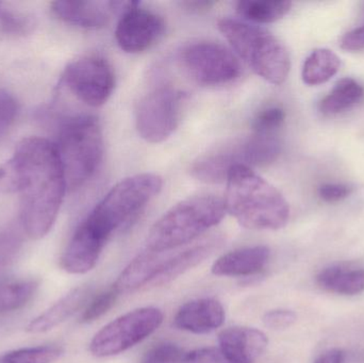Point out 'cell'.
Segmentation results:
<instances>
[{"label":"cell","instance_id":"1","mask_svg":"<svg viewBox=\"0 0 364 363\" xmlns=\"http://www.w3.org/2000/svg\"><path fill=\"white\" fill-rule=\"evenodd\" d=\"M19 168L21 220L29 238H44L55 224L68 185L55 143L27 138L13 155Z\"/></svg>","mask_w":364,"mask_h":363},{"label":"cell","instance_id":"2","mask_svg":"<svg viewBox=\"0 0 364 363\" xmlns=\"http://www.w3.org/2000/svg\"><path fill=\"white\" fill-rule=\"evenodd\" d=\"M225 207L240 225L252 230H277L290 217L284 196L247 166H235L226 181Z\"/></svg>","mask_w":364,"mask_h":363},{"label":"cell","instance_id":"3","mask_svg":"<svg viewBox=\"0 0 364 363\" xmlns=\"http://www.w3.org/2000/svg\"><path fill=\"white\" fill-rule=\"evenodd\" d=\"M224 200L211 194L191 196L173 206L151 227L147 249L168 253L218 225L226 215Z\"/></svg>","mask_w":364,"mask_h":363},{"label":"cell","instance_id":"4","mask_svg":"<svg viewBox=\"0 0 364 363\" xmlns=\"http://www.w3.org/2000/svg\"><path fill=\"white\" fill-rule=\"evenodd\" d=\"M68 189L85 185L97 172L104 155V136L93 115L77 114L63 119L55 143Z\"/></svg>","mask_w":364,"mask_h":363},{"label":"cell","instance_id":"5","mask_svg":"<svg viewBox=\"0 0 364 363\" xmlns=\"http://www.w3.org/2000/svg\"><path fill=\"white\" fill-rule=\"evenodd\" d=\"M218 29L235 51V55L258 76L275 85L287 80L291 70L290 55L274 34L235 18L220 19Z\"/></svg>","mask_w":364,"mask_h":363},{"label":"cell","instance_id":"6","mask_svg":"<svg viewBox=\"0 0 364 363\" xmlns=\"http://www.w3.org/2000/svg\"><path fill=\"white\" fill-rule=\"evenodd\" d=\"M162 185L161 177L151 173L128 177L115 185L83 222L108 242L160 193Z\"/></svg>","mask_w":364,"mask_h":363},{"label":"cell","instance_id":"7","mask_svg":"<svg viewBox=\"0 0 364 363\" xmlns=\"http://www.w3.org/2000/svg\"><path fill=\"white\" fill-rule=\"evenodd\" d=\"M280 153L278 136L252 134L199 157L191 166V175L205 183H225L235 166H267L275 162Z\"/></svg>","mask_w":364,"mask_h":363},{"label":"cell","instance_id":"8","mask_svg":"<svg viewBox=\"0 0 364 363\" xmlns=\"http://www.w3.org/2000/svg\"><path fill=\"white\" fill-rule=\"evenodd\" d=\"M164 313L155 307L129 311L107 324L92 339L90 352L98 358L119 355L153 335L164 322Z\"/></svg>","mask_w":364,"mask_h":363},{"label":"cell","instance_id":"9","mask_svg":"<svg viewBox=\"0 0 364 363\" xmlns=\"http://www.w3.org/2000/svg\"><path fill=\"white\" fill-rule=\"evenodd\" d=\"M184 95L172 85H160L147 92L136 108V127L143 140L161 143L181 123Z\"/></svg>","mask_w":364,"mask_h":363},{"label":"cell","instance_id":"10","mask_svg":"<svg viewBox=\"0 0 364 363\" xmlns=\"http://www.w3.org/2000/svg\"><path fill=\"white\" fill-rule=\"evenodd\" d=\"M184 72L199 85H223L239 78V58L220 43L196 40L186 45L179 53Z\"/></svg>","mask_w":364,"mask_h":363},{"label":"cell","instance_id":"11","mask_svg":"<svg viewBox=\"0 0 364 363\" xmlns=\"http://www.w3.org/2000/svg\"><path fill=\"white\" fill-rule=\"evenodd\" d=\"M64 87L83 104L97 108L108 102L115 87V72L106 58L87 55L66 66Z\"/></svg>","mask_w":364,"mask_h":363},{"label":"cell","instance_id":"12","mask_svg":"<svg viewBox=\"0 0 364 363\" xmlns=\"http://www.w3.org/2000/svg\"><path fill=\"white\" fill-rule=\"evenodd\" d=\"M166 32L164 17L149 9L134 4L119 16L115 30V40L122 50L140 53L151 48L161 40Z\"/></svg>","mask_w":364,"mask_h":363},{"label":"cell","instance_id":"13","mask_svg":"<svg viewBox=\"0 0 364 363\" xmlns=\"http://www.w3.org/2000/svg\"><path fill=\"white\" fill-rule=\"evenodd\" d=\"M134 4V1L122 0H60L51 2V12L70 25L85 29H100L106 27L115 15L121 16Z\"/></svg>","mask_w":364,"mask_h":363},{"label":"cell","instance_id":"14","mask_svg":"<svg viewBox=\"0 0 364 363\" xmlns=\"http://www.w3.org/2000/svg\"><path fill=\"white\" fill-rule=\"evenodd\" d=\"M106 244V240L82 222L62 255L61 268L74 275L90 272L97 264Z\"/></svg>","mask_w":364,"mask_h":363},{"label":"cell","instance_id":"15","mask_svg":"<svg viewBox=\"0 0 364 363\" xmlns=\"http://www.w3.org/2000/svg\"><path fill=\"white\" fill-rule=\"evenodd\" d=\"M218 345L227 363H252L264 353L269 339L256 328L235 326L220 332Z\"/></svg>","mask_w":364,"mask_h":363},{"label":"cell","instance_id":"16","mask_svg":"<svg viewBox=\"0 0 364 363\" xmlns=\"http://www.w3.org/2000/svg\"><path fill=\"white\" fill-rule=\"evenodd\" d=\"M224 321V307L218 300L198 298L179 308L174 318V325L184 332L203 335L218 330Z\"/></svg>","mask_w":364,"mask_h":363},{"label":"cell","instance_id":"17","mask_svg":"<svg viewBox=\"0 0 364 363\" xmlns=\"http://www.w3.org/2000/svg\"><path fill=\"white\" fill-rule=\"evenodd\" d=\"M271 251L263 245L243 247L220 256L211 268L212 274L223 277H247L264 270Z\"/></svg>","mask_w":364,"mask_h":363},{"label":"cell","instance_id":"18","mask_svg":"<svg viewBox=\"0 0 364 363\" xmlns=\"http://www.w3.org/2000/svg\"><path fill=\"white\" fill-rule=\"evenodd\" d=\"M92 298V288L89 286H81L68 292L61 300H58L45 313L34 318L28 324V332L31 334H43L49 332L60 324L70 319L75 313H78Z\"/></svg>","mask_w":364,"mask_h":363},{"label":"cell","instance_id":"19","mask_svg":"<svg viewBox=\"0 0 364 363\" xmlns=\"http://www.w3.org/2000/svg\"><path fill=\"white\" fill-rule=\"evenodd\" d=\"M162 254L147 249L132 260L113 285L119 296L151 285L166 260Z\"/></svg>","mask_w":364,"mask_h":363},{"label":"cell","instance_id":"20","mask_svg":"<svg viewBox=\"0 0 364 363\" xmlns=\"http://www.w3.org/2000/svg\"><path fill=\"white\" fill-rule=\"evenodd\" d=\"M218 245V241L216 239L205 241V242L193 245L190 249L181 251L172 257L166 258L159 273L151 281V285L154 287H159V286L172 283L181 275L205 261V259L213 253Z\"/></svg>","mask_w":364,"mask_h":363},{"label":"cell","instance_id":"21","mask_svg":"<svg viewBox=\"0 0 364 363\" xmlns=\"http://www.w3.org/2000/svg\"><path fill=\"white\" fill-rule=\"evenodd\" d=\"M316 283L324 291L339 296H354L364 291V268L333 266L316 276Z\"/></svg>","mask_w":364,"mask_h":363},{"label":"cell","instance_id":"22","mask_svg":"<svg viewBox=\"0 0 364 363\" xmlns=\"http://www.w3.org/2000/svg\"><path fill=\"white\" fill-rule=\"evenodd\" d=\"M364 100V87L353 78H343L336 83L331 92L318 104L325 117H333L358 106Z\"/></svg>","mask_w":364,"mask_h":363},{"label":"cell","instance_id":"23","mask_svg":"<svg viewBox=\"0 0 364 363\" xmlns=\"http://www.w3.org/2000/svg\"><path fill=\"white\" fill-rule=\"evenodd\" d=\"M341 66V60L331 49L316 48L304 62L301 78L307 85H320L331 80Z\"/></svg>","mask_w":364,"mask_h":363},{"label":"cell","instance_id":"24","mask_svg":"<svg viewBox=\"0 0 364 363\" xmlns=\"http://www.w3.org/2000/svg\"><path fill=\"white\" fill-rule=\"evenodd\" d=\"M292 2L282 0H243L237 4V11L245 21L255 23H271L288 14Z\"/></svg>","mask_w":364,"mask_h":363},{"label":"cell","instance_id":"25","mask_svg":"<svg viewBox=\"0 0 364 363\" xmlns=\"http://www.w3.org/2000/svg\"><path fill=\"white\" fill-rule=\"evenodd\" d=\"M36 279L13 281L0 286V313H12L25 307L38 290Z\"/></svg>","mask_w":364,"mask_h":363},{"label":"cell","instance_id":"26","mask_svg":"<svg viewBox=\"0 0 364 363\" xmlns=\"http://www.w3.org/2000/svg\"><path fill=\"white\" fill-rule=\"evenodd\" d=\"M63 354L58 345L26 347L0 355V363H53Z\"/></svg>","mask_w":364,"mask_h":363},{"label":"cell","instance_id":"27","mask_svg":"<svg viewBox=\"0 0 364 363\" xmlns=\"http://www.w3.org/2000/svg\"><path fill=\"white\" fill-rule=\"evenodd\" d=\"M286 121V112L277 104H271L261 109L252 121V134L278 136V132L284 127Z\"/></svg>","mask_w":364,"mask_h":363},{"label":"cell","instance_id":"28","mask_svg":"<svg viewBox=\"0 0 364 363\" xmlns=\"http://www.w3.org/2000/svg\"><path fill=\"white\" fill-rule=\"evenodd\" d=\"M119 293L114 287L109 288L105 291L96 294L94 298L90 300L81 315V323H93L96 320L106 315L117 303Z\"/></svg>","mask_w":364,"mask_h":363},{"label":"cell","instance_id":"29","mask_svg":"<svg viewBox=\"0 0 364 363\" xmlns=\"http://www.w3.org/2000/svg\"><path fill=\"white\" fill-rule=\"evenodd\" d=\"M31 17L18 11L0 8V32L9 36H23L33 29Z\"/></svg>","mask_w":364,"mask_h":363},{"label":"cell","instance_id":"30","mask_svg":"<svg viewBox=\"0 0 364 363\" xmlns=\"http://www.w3.org/2000/svg\"><path fill=\"white\" fill-rule=\"evenodd\" d=\"M186 353L174 343H160L149 350L142 363H183Z\"/></svg>","mask_w":364,"mask_h":363},{"label":"cell","instance_id":"31","mask_svg":"<svg viewBox=\"0 0 364 363\" xmlns=\"http://www.w3.org/2000/svg\"><path fill=\"white\" fill-rule=\"evenodd\" d=\"M19 104L16 98L6 90H0V138L8 132L16 121Z\"/></svg>","mask_w":364,"mask_h":363},{"label":"cell","instance_id":"32","mask_svg":"<svg viewBox=\"0 0 364 363\" xmlns=\"http://www.w3.org/2000/svg\"><path fill=\"white\" fill-rule=\"evenodd\" d=\"M21 174L14 158L0 166V193H18Z\"/></svg>","mask_w":364,"mask_h":363},{"label":"cell","instance_id":"33","mask_svg":"<svg viewBox=\"0 0 364 363\" xmlns=\"http://www.w3.org/2000/svg\"><path fill=\"white\" fill-rule=\"evenodd\" d=\"M296 313L289 309H274L265 313L263 323L274 330H286L296 321Z\"/></svg>","mask_w":364,"mask_h":363},{"label":"cell","instance_id":"34","mask_svg":"<svg viewBox=\"0 0 364 363\" xmlns=\"http://www.w3.org/2000/svg\"><path fill=\"white\" fill-rule=\"evenodd\" d=\"M352 192V188L343 183H324L318 188V196L325 202H338L346 200Z\"/></svg>","mask_w":364,"mask_h":363},{"label":"cell","instance_id":"35","mask_svg":"<svg viewBox=\"0 0 364 363\" xmlns=\"http://www.w3.org/2000/svg\"><path fill=\"white\" fill-rule=\"evenodd\" d=\"M183 363H227L220 350L214 347H203L186 353Z\"/></svg>","mask_w":364,"mask_h":363},{"label":"cell","instance_id":"36","mask_svg":"<svg viewBox=\"0 0 364 363\" xmlns=\"http://www.w3.org/2000/svg\"><path fill=\"white\" fill-rule=\"evenodd\" d=\"M340 45L346 51L364 50V21L363 25L346 32L342 36Z\"/></svg>","mask_w":364,"mask_h":363},{"label":"cell","instance_id":"37","mask_svg":"<svg viewBox=\"0 0 364 363\" xmlns=\"http://www.w3.org/2000/svg\"><path fill=\"white\" fill-rule=\"evenodd\" d=\"M344 354L340 350L333 349L325 352L314 363H343Z\"/></svg>","mask_w":364,"mask_h":363},{"label":"cell","instance_id":"38","mask_svg":"<svg viewBox=\"0 0 364 363\" xmlns=\"http://www.w3.org/2000/svg\"><path fill=\"white\" fill-rule=\"evenodd\" d=\"M215 2L214 1H186L182 2V6L188 10L192 11V12H203V11H208L214 6Z\"/></svg>","mask_w":364,"mask_h":363}]
</instances>
